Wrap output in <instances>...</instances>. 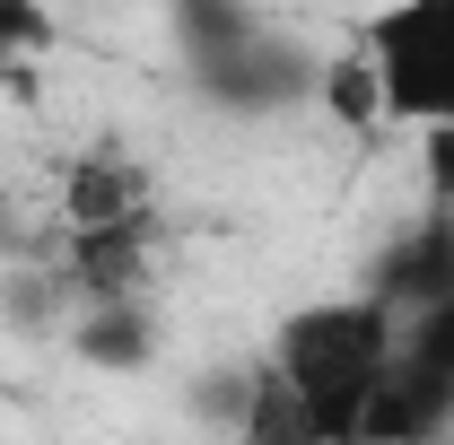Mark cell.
<instances>
[{
	"mask_svg": "<svg viewBox=\"0 0 454 445\" xmlns=\"http://www.w3.org/2000/svg\"><path fill=\"white\" fill-rule=\"evenodd\" d=\"M394 297H315L271 324V349L254 367L245 445H367V419L394 376Z\"/></svg>",
	"mask_w": 454,
	"mask_h": 445,
	"instance_id": "1",
	"label": "cell"
},
{
	"mask_svg": "<svg viewBox=\"0 0 454 445\" xmlns=\"http://www.w3.org/2000/svg\"><path fill=\"white\" fill-rule=\"evenodd\" d=\"M315 97H324V113H333L340 131H376V122H385L376 70H367V53H358V44H340L333 61H315Z\"/></svg>",
	"mask_w": 454,
	"mask_h": 445,
	"instance_id": "3",
	"label": "cell"
},
{
	"mask_svg": "<svg viewBox=\"0 0 454 445\" xmlns=\"http://www.w3.org/2000/svg\"><path fill=\"white\" fill-rule=\"evenodd\" d=\"M44 44H53V18H44V9H9V0H0V70H9V53L27 61V53H44Z\"/></svg>",
	"mask_w": 454,
	"mask_h": 445,
	"instance_id": "5",
	"label": "cell"
},
{
	"mask_svg": "<svg viewBox=\"0 0 454 445\" xmlns=\"http://www.w3.org/2000/svg\"><path fill=\"white\" fill-rule=\"evenodd\" d=\"M140 340H149L140 297H88V315H79V358H97V367H131Z\"/></svg>",
	"mask_w": 454,
	"mask_h": 445,
	"instance_id": "4",
	"label": "cell"
},
{
	"mask_svg": "<svg viewBox=\"0 0 454 445\" xmlns=\"http://www.w3.org/2000/svg\"><path fill=\"white\" fill-rule=\"evenodd\" d=\"M349 44L376 70V97L394 131L454 140V0H394L349 27Z\"/></svg>",
	"mask_w": 454,
	"mask_h": 445,
	"instance_id": "2",
	"label": "cell"
}]
</instances>
